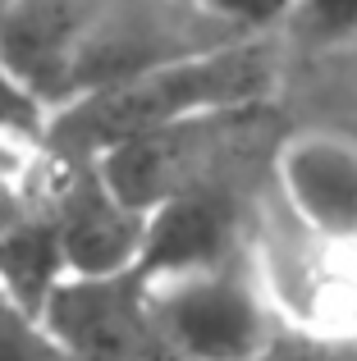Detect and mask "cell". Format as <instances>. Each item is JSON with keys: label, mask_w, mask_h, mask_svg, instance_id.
<instances>
[{"label": "cell", "mask_w": 357, "mask_h": 361, "mask_svg": "<svg viewBox=\"0 0 357 361\" xmlns=\"http://www.w3.org/2000/svg\"><path fill=\"white\" fill-rule=\"evenodd\" d=\"M0 51L46 115L60 106L170 60L156 0H0Z\"/></svg>", "instance_id": "7a4b0ae2"}, {"label": "cell", "mask_w": 357, "mask_h": 361, "mask_svg": "<svg viewBox=\"0 0 357 361\" xmlns=\"http://www.w3.org/2000/svg\"><path fill=\"white\" fill-rule=\"evenodd\" d=\"M193 9L224 37H270L289 23L294 0H193Z\"/></svg>", "instance_id": "7c38bea8"}, {"label": "cell", "mask_w": 357, "mask_h": 361, "mask_svg": "<svg viewBox=\"0 0 357 361\" xmlns=\"http://www.w3.org/2000/svg\"><path fill=\"white\" fill-rule=\"evenodd\" d=\"M42 320L64 348L87 361H170L143 270L69 274L46 298Z\"/></svg>", "instance_id": "5b68a950"}, {"label": "cell", "mask_w": 357, "mask_h": 361, "mask_svg": "<svg viewBox=\"0 0 357 361\" xmlns=\"http://www.w3.org/2000/svg\"><path fill=\"white\" fill-rule=\"evenodd\" d=\"M152 311L170 361H243L284 334L257 274L238 261L152 279Z\"/></svg>", "instance_id": "277c9868"}, {"label": "cell", "mask_w": 357, "mask_h": 361, "mask_svg": "<svg viewBox=\"0 0 357 361\" xmlns=\"http://www.w3.org/2000/svg\"><path fill=\"white\" fill-rule=\"evenodd\" d=\"M46 106L28 92V82L14 73V64L5 60V51H0V133H9V137L18 142H32V147H42L46 137Z\"/></svg>", "instance_id": "9a60e30c"}, {"label": "cell", "mask_w": 357, "mask_h": 361, "mask_svg": "<svg viewBox=\"0 0 357 361\" xmlns=\"http://www.w3.org/2000/svg\"><path fill=\"white\" fill-rule=\"evenodd\" d=\"M234 247H238V202L220 178H211L165 197L143 215V247L133 270H143L147 279L211 270L234 261Z\"/></svg>", "instance_id": "ba28073f"}, {"label": "cell", "mask_w": 357, "mask_h": 361, "mask_svg": "<svg viewBox=\"0 0 357 361\" xmlns=\"http://www.w3.org/2000/svg\"><path fill=\"white\" fill-rule=\"evenodd\" d=\"M279 82L270 37H220L178 51L138 73L106 82L46 119L42 151L51 160H92L106 147L202 115L261 110Z\"/></svg>", "instance_id": "6da1fadb"}, {"label": "cell", "mask_w": 357, "mask_h": 361, "mask_svg": "<svg viewBox=\"0 0 357 361\" xmlns=\"http://www.w3.org/2000/svg\"><path fill=\"white\" fill-rule=\"evenodd\" d=\"M252 115L257 110H243V115H202V119L170 123V128L138 133V137H124L115 147H106L101 156H92V165H97L101 183L128 211L147 215L165 197L220 178L224 147H229V137Z\"/></svg>", "instance_id": "8992f818"}, {"label": "cell", "mask_w": 357, "mask_h": 361, "mask_svg": "<svg viewBox=\"0 0 357 361\" xmlns=\"http://www.w3.org/2000/svg\"><path fill=\"white\" fill-rule=\"evenodd\" d=\"M46 174H51V160H46ZM60 279H69V270H64L60 233H55L42 178V188L0 224V293L42 316L46 298L55 293Z\"/></svg>", "instance_id": "30bf717a"}, {"label": "cell", "mask_w": 357, "mask_h": 361, "mask_svg": "<svg viewBox=\"0 0 357 361\" xmlns=\"http://www.w3.org/2000/svg\"><path fill=\"white\" fill-rule=\"evenodd\" d=\"M0 361H87L46 329L37 311L18 307L0 293Z\"/></svg>", "instance_id": "8fae6325"}, {"label": "cell", "mask_w": 357, "mask_h": 361, "mask_svg": "<svg viewBox=\"0 0 357 361\" xmlns=\"http://www.w3.org/2000/svg\"><path fill=\"white\" fill-rule=\"evenodd\" d=\"M42 178H46V151L0 133V224L42 188Z\"/></svg>", "instance_id": "5bb4252c"}, {"label": "cell", "mask_w": 357, "mask_h": 361, "mask_svg": "<svg viewBox=\"0 0 357 361\" xmlns=\"http://www.w3.org/2000/svg\"><path fill=\"white\" fill-rule=\"evenodd\" d=\"M252 274L289 334L357 343V238L316 233L279 206V220L261 229Z\"/></svg>", "instance_id": "3957f363"}, {"label": "cell", "mask_w": 357, "mask_h": 361, "mask_svg": "<svg viewBox=\"0 0 357 361\" xmlns=\"http://www.w3.org/2000/svg\"><path fill=\"white\" fill-rule=\"evenodd\" d=\"M275 188L298 224L357 238V142L339 133H294L275 151Z\"/></svg>", "instance_id": "9c48e42d"}, {"label": "cell", "mask_w": 357, "mask_h": 361, "mask_svg": "<svg viewBox=\"0 0 357 361\" xmlns=\"http://www.w3.org/2000/svg\"><path fill=\"white\" fill-rule=\"evenodd\" d=\"M243 361H334L330 353H325V343H312V338H303V334H275L266 348H257L252 357H243Z\"/></svg>", "instance_id": "2e32d148"}, {"label": "cell", "mask_w": 357, "mask_h": 361, "mask_svg": "<svg viewBox=\"0 0 357 361\" xmlns=\"http://www.w3.org/2000/svg\"><path fill=\"white\" fill-rule=\"evenodd\" d=\"M46 206H51L60 252H64V270L69 274H119V270H133L138 265L143 215L128 211L101 183L92 160H51Z\"/></svg>", "instance_id": "52a82bcc"}, {"label": "cell", "mask_w": 357, "mask_h": 361, "mask_svg": "<svg viewBox=\"0 0 357 361\" xmlns=\"http://www.w3.org/2000/svg\"><path fill=\"white\" fill-rule=\"evenodd\" d=\"M334 361H357V357H334Z\"/></svg>", "instance_id": "e0dca14e"}, {"label": "cell", "mask_w": 357, "mask_h": 361, "mask_svg": "<svg viewBox=\"0 0 357 361\" xmlns=\"http://www.w3.org/2000/svg\"><path fill=\"white\" fill-rule=\"evenodd\" d=\"M289 32L307 46H344L357 42V0H294Z\"/></svg>", "instance_id": "4fadbf2b"}]
</instances>
